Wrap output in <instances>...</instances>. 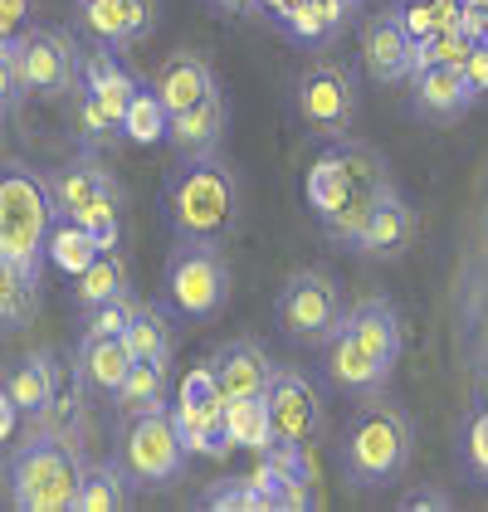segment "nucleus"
I'll use <instances>...</instances> for the list:
<instances>
[{
  "instance_id": "nucleus-1",
  "label": "nucleus",
  "mask_w": 488,
  "mask_h": 512,
  "mask_svg": "<svg viewBox=\"0 0 488 512\" xmlns=\"http://www.w3.org/2000/svg\"><path fill=\"white\" fill-rule=\"evenodd\" d=\"M244 196L235 166L220 157H181L162 181V220L176 244H230Z\"/></svg>"
},
{
  "instance_id": "nucleus-2",
  "label": "nucleus",
  "mask_w": 488,
  "mask_h": 512,
  "mask_svg": "<svg viewBox=\"0 0 488 512\" xmlns=\"http://www.w3.org/2000/svg\"><path fill=\"white\" fill-rule=\"evenodd\" d=\"M88 459L59 430H30L5 449V508L10 512H74Z\"/></svg>"
},
{
  "instance_id": "nucleus-3",
  "label": "nucleus",
  "mask_w": 488,
  "mask_h": 512,
  "mask_svg": "<svg viewBox=\"0 0 488 512\" xmlns=\"http://www.w3.org/2000/svg\"><path fill=\"white\" fill-rule=\"evenodd\" d=\"M415 454V425L396 400L366 395V405L342 430V473L352 488H391L401 483Z\"/></svg>"
},
{
  "instance_id": "nucleus-4",
  "label": "nucleus",
  "mask_w": 488,
  "mask_h": 512,
  "mask_svg": "<svg viewBox=\"0 0 488 512\" xmlns=\"http://www.w3.org/2000/svg\"><path fill=\"white\" fill-rule=\"evenodd\" d=\"M83 49L54 25H30L0 49V88H5V113L20 108V98H59L79 88Z\"/></svg>"
},
{
  "instance_id": "nucleus-5",
  "label": "nucleus",
  "mask_w": 488,
  "mask_h": 512,
  "mask_svg": "<svg viewBox=\"0 0 488 512\" xmlns=\"http://www.w3.org/2000/svg\"><path fill=\"white\" fill-rule=\"evenodd\" d=\"M54 220H59V210H54L49 176L10 157L5 171H0V259L40 274L49 264L44 244H49Z\"/></svg>"
},
{
  "instance_id": "nucleus-6",
  "label": "nucleus",
  "mask_w": 488,
  "mask_h": 512,
  "mask_svg": "<svg viewBox=\"0 0 488 512\" xmlns=\"http://www.w3.org/2000/svg\"><path fill=\"white\" fill-rule=\"evenodd\" d=\"M293 118L303 122L318 142L352 137V127L362 118V79L357 64L342 54L313 59L298 79H293Z\"/></svg>"
},
{
  "instance_id": "nucleus-7",
  "label": "nucleus",
  "mask_w": 488,
  "mask_h": 512,
  "mask_svg": "<svg viewBox=\"0 0 488 512\" xmlns=\"http://www.w3.org/2000/svg\"><path fill=\"white\" fill-rule=\"evenodd\" d=\"M166 308L186 322H205L230 298V264L225 244H176L162 269Z\"/></svg>"
},
{
  "instance_id": "nucleus-8",
  "label": "nucleus",
  "mask_w": 488,
  "mask_h": 512,
  "mask_svg": "<svg viewBox=\"0 0 488 512\" xmlns=\"http://www.w3.org/2000/svg\"><path fill=\"white\" fill-rule=\"evenodd\" d=\"M347 313L352 308H342V288L323 269L288 274V283L279 288V303H274L279 332L288 342H303V347H327L347 327Z\"/></svg>"
},
{
  "instance_id": "nucleus-9",
  "label": "nucleus",
  "mask_w": 488,
  "mask_h": 512,
  "mask_svg": "<svg viewBox=\"0 0 488 512\" xmlns=\"http://www.w3.org/2000/svg\"><path fill=\"white\" fill-rule=\"evenodd\" d=\"M118 459H122V469L132 473L137 488H171V483H181L191 449H186L181 434H176L171 405H166V410H152V415H137V420L122 425Z\"/></svg>"
},
{
  "instance_id": "nucleus-10",
  "label": "nucleus",
  "mask_w": 488,
  "mask_h": 512,
  "mask_svg": "<svg viewBox=\"0 0 488 512\" xmlns=\"http://www.w3.org/2000/svg\"><path fill=\"white\" fill-rule=\"evenodd\" d=\"M269 415H274V439L279 444H298V449H313L323 439L327 425V405L323 391L313 386L308 371H293V366H279L274 381H269Z\"/></svg>"
},
{
  "instance_id": "nucleus-11",
  "label": "nucleus",
  "mask_w": 488,
  "mask_h": 512,
  "mask_svg": "<svg viewBox=\"0 0 488 512\" xmlns=\"http://www.w3.org/2000/svg\"><path fill=\"white\" fill-rule=\"evenodd\" d=\"M362 64L376 83H401L415 74V40L401 25L396 5H386V10L362 20Z\"/></svg>"
},
{
  "instance_id": "nucleus-12",
  "label": "nucleus",
  "mask_w": 488,
  "mask_h": 512,
  "mask_svg": "<svg viewBox=\"0 0 488 512\" xmlns=\"http://www.w3.org/2000/svg\"><path fill=\"white\" fill-rule=\"evenodd\" d=\"M313 449H298V444H274L259 454V469L254 478L269 488L274 508H318V473H313Z\"/></svg>"
},
{
  "instance_id": "nucleus-13",
  "label": "nucleus",
  "mask_w": 488,
  "mask_h": 512,
  "mask_svg": "<svg viewBox=\"0 0 488 512\" xmlns=\"http://www.w3.org/2000/svg\"><path fill=\"white\" fill-rule=\"evenodd\" d=\"M410 93H415V113L425 122H459L479 108V93L464 69H449V64H435V69H415L410 74Z\"/></svg>"
},
{
  "instance_id": "nucleus-14",
  "label": "nucleus",
  "mask_w": 488,
  "mask_h": 512,
  "mask_svg": "<svg viewBox=\"0 0 488 512\" xmlns=\"http://www.w3.org/2000/svg\"><path fill=\"white\" fill-rule=\"evenodd\" d=\"M225 132H230V98H225V88H215L205 103L186 108V113H171L166 142L176 147V157H215Z\"/></svg>"
},
{
  "instance_id": "nucleus-15",
  "label": "nucleus",
  "mask_w": 488,
  "mask_h": 512,
  "mask_svg": "<svg viewBox=\"0 0 488 512\" xmlns=\"http://www.w3.org/2000/svg\"><path fill=\"white\" fill-rule=\"evenodd\" d=\"M79 83L113 113V118L122 122V113H127V103H132V93L142 88V79L127 69L118 59V49L113 44H93V49H83V59H79Z\"/></svg>"
},
{
  "instance_id": "nucleus-16",
  "label": "nucleus",
  "mask_w": 488,
  "mask_h": 512,
  "mask_svg": "<svg viewBox=\"0 0 488 512\" xmlns=\"http://www.w3.org/2000/svg\"><path fill=\"white\" fill-rule=\"evenodd\" d=\"M108 186H118V176L108 171V161H103V152H79V157L69 161V166L49 171V191H54V210H59V215H74V220H79L83 210H88L93 200L103 196Z\"/></svg>"
},
{
  "instance_id": "nucleus-17",
  "label": "nucleus",
  "mask_w": 488,
  "mask_h": 512,
  "mask_svg": "<svg viewBox=\"0 0 488 512\" xmlns=\"http://www.w3.org/2000/svg\"><path fill=\"white\" fill-rule=\"evenodd\" d=\"M205 361L215 366V376H220V386H225L230 400H240V395H264L269 381H274V371H279V366L264 356V347L249 342V337H235V342L215 347Z\"/></svg>"
},
{
  "instance_id": "nucleus-18",
  "label": "nucleus",
  "mask_w": 488,
  "mask_h": 512,
  "mask_svg": "<svg viewBox=\"0 0 488 512\" xmlns=\"http://www.w3.org/2000/svg\"><path fill=\"white\" fill-rule=\"evenodd\" d=\"M152 83H157V93H162V103L171 113L196 108V103H205V98L220 88L215 74H210V64H205V54H196V49L166 54L162 64H157V74H152Z\"/></svg>"
},
{
  "instance_id": "nucleus-19",
  "label": "nucleus",
  "mask_w": 488,
  "mask_h": 512,
  "mask_svg": "<svg viewBox=\"0 0 488 512\" xmlns=\"http://www.w3.org/2000/svg\"><path fill=\"white\" fill-rule=\"evenodd\" d=\"M347 327L362 337V347L376 361H381V371L391 376L396 371V361H401V347H406V332H401V313H396V303L391 298H381V293H371L362 298L352 313H347Z\"/></svg>"
},
{
  "instance_id": "nucleus-20",
  "label": "nucleus",
  "mask_w": 488,
  "mask_h": 512,
  "mask_svg": "<svg viewBox=\"0 0 488 512\" xmlns=\"http://www.w3.org/2000/svg\"><path fill=\"white\" fill-rule=\"evenodd\" d=\"M5 395L25 410V420H44L59 405V366L54 352H30L5 371Z\"/></svg>"
},
{
  "instance_id": "nucleus-21",
  "label": "nucleus",
  "mask_w": 488,
  "mask_h": 512,
  "mask_svg": "<svg viewBox=\"0 0 488 512\" xmlns=\"http://www.w3.org/2000/svg\"><path fill=\"white\" fill-rule=\"evenodd\" d=\"M327 376H332V386L347 395H376L391 376L381 371V361L362 347V337L352 332V327H342L332 342H327Z\"/></svg>"
},
{
  "instance_id": "nucleus-22",
  "label": "nucleus",
  "mask_w": 488,
  "mask_h": 512,
  "mask_svg": "<svg viewBox=\"0 0 488 512\" xmlns=\"http://www.w3.org/2000/svg\"><path fill=\"white\" fill-rule=\"evenodd\" d=\"M132 366H137V356H132V347H127V337H79L74 376H79L88 391L118 395V386L127 381Z\"/></svg>"
},
{
  "instance_id": "nucleus-23",
  "label": "nucleus",
  "mask_w": 488,
  "mask_h": 512,
  "mask_svg": "<svg viewBox=\"0 0 488 512\" xmlns=\"http://www.w3.org/2000/svg\"><path fill=\"white\" fill-rule=\"evenodd\" d=\"M410 239H415V215H410L406 196L391 186V191L381 196V205H376V215H371V225H366L357 254H362V259L391 264V259H401V254L410 249Z\"/></svg>"
},
{
  "instance_id": "nucleus-24",
  "label": "nucleus",
  "mask_w": 488,
  "mask_h": 512,
  "mask_svg": "<svg viewBox=\"0 0 488 512\" xmlns=\"http://www.w3.org/2000/svg\"><path fill=\"white\" fill-rule=\"evenodd\" d=\"M352 10H357L352 0H303L284 20V35L293 44H308V49H327V44L347 30Z\"/></svg>"
},
{
  "instance_id": "nucleus-25",
  "label": "nucleus",
  "mask_w": 488,
  "mask_h": 512,
  "mask_svg": "<svg viewBox=\"0 0 488 512\" xmlns=\"http://www.w3.org/2000/svg\"><path fill=\"white\" fill-rule=\"evenodd\" d=\"M132 293V274H127V259L122 249H103L79 278H74V308L79 313H93L113 298H127Z\"/></svg>"
},
{
  "instance_id": "nucleus-26",
  "label": "nucleus",
  "mask_w": 488,
  "mask_h": 512,
  "mask_svg": "<svg viewBox=\"0 0 488 512\" xmlns=\"http://www.w3.org/2000/svg\"><path fill=\"white\" fill-rule=\"evenodd\" d=\"M171 420H176V434L191 454H205V459H225L235 449V434L225 425V410H201V405H186L176 400L171 405Z\"/></svg>"
},
{
  "instance_id": "nucleus-27",
  "label": "nucleus",
  "mask_w": 488,
  "mask_h": 512,
  "mask_svg": "<svg viewBox=\"0 0 488 512\" xmlns=\"http://www.w3.org/2000/svg\"><path fill=\"white\" fill-rule=\"evenodd\" d=\"M386 191H391V181H352V196L342 200V210H337V215H327L323 220V235L332 239L337 249H357Z\"/></svg>"
},
{
  "instance_id": "nucleus-28",
  "label": "nucleus",
  "mask_w": 488,
  "mask_h": 512,
  "mask_svg": "<svg viewBox=\"0 0 488 512\" xmlns=\"http://www.w3.org/2000/svg\"><path fill=\"white\" fill-rule=\"evenodd\" d=\"M69 132L79 137V152H113L118 142H127V137H122V122L113 118L83 83L69 93Z\"/></svg>"
},
{
  "instance_id": "nucleus-29",
  "label": "nucleus",
  "mask_w": 488,
  "mask_h": 512,
  "mask_svg": "<svg viewBox=\"0 0 488 512\" xmlns=\"http://www.w3.org/2000/svg\"><path fill=\"white\" fill-rule=\"evenodd\" d=\"M113 410H118L122 425L137 420V415L166 410V361H137L113 395Z\"/></svg>"
},
{
  "instance_id": "nucleus-30",
  "label": "nucleus",
  "mask_w": 488,
  "mask_h": 512,
  "mask_svg": "<svg viewBox=\"0 0 488 512\" xmlns=\"http://www.w3.org/2000/svg\"><path fill=\"white\" fill-rule=\"evenodd\" d=\"M132 473L122 469V459H98L88 464L83 473V488H79V508L74 512H122L132 503Z\"/></svg>"
},
{
  "instance_id": "nucleus-31",
  "label": "nucleus",
  "mask_w": 488,
  "mask_h": 512,
  "mask_svg": "<svg viewBox=\"0 0 488 512\" xmlns=\"http://www.w3.org/2000/svg\"><path fill=\"white\" fill-rule=\"evenodd\" d=\"M49 264L59 269L64 278H79L98 254H103V244H98V235L83 225V220H74V215H59L54 220V230H49Z\"/></svg>"
},
{
  "instance_id": "nucleus-32",
  "label": "nucleus",
  "mask_w": 488,
  "mask_h": 512,
  "mask_svg": "<svg viewBox=\"0 0 488 512\" xmlns=\"http://www.w3.org/2000/svg\"><path fill=\"white\" fill-rule=\"evenodd\" d=\"M35 313H40V274L0 259V322H5V332L10 337L25 332Z\"/></svg>"
},
{
  "instance_id": "nucleus-33",
  "label": "nucleus",
  "mask_w": 488,
  "mask_h": 512,
  "mask_svg": "<svg viewBox=\"0 0 488 512\" xmlns=\"http://www.w3.org/2000/svg\"><path fill=\"white\" fill-rule=\"evenodd\" d=\"M352 196V176H347V166L342 157L327 147L323 157L308 166V176H303V200H308V210L318 215V225H323L327 215H337L342 210V200Z\"/></svg>"
},
{
  "instance_id": "nucleus-34",
  "label": "nucleus",
  "mask_w": 488,
  "mask_h": 512,
  "mask_svg": "<svg viewBox=\"0 0 488 512\" xmlns=\"http://www.w3.org/2000/svg\"><path fill=\"white\" fill-rule=\"evenodd\" d=\"M122 137H127L132 147H157V142L171 137V108L162 103L157 83L142 79V88L132 93V103H127V113H122Z\"/></svg>"
},
{
  "instance_id": "nucleus-35",
  "label": "nucleus",
  "mask_w": 488,
  "mask_h": 512,
  "mask_svg": "<svg viewBox=\"0 0 488 512\" xmlns=\"http://www.w3.org/2000/svg\"><path fill=\"white\" fill-rule=\"evenodd\" d=\"M225 425L235 434V449H274V415H269V400L264 395H240V400H225Z\"/></svg>"
},
{
  "instance_id": "nucleus-36",
  "label": "nucleus",
  "mask_w": 488,
  "mask_h": 512,
  "mask_svg": "<svg viewBox=\"0 0 488 512\" xmlns=\"http://www.w3.org/2000/svg\"><path fill=\"white\" fill-rule=\"evenodd\" d=\"M122 337H127V347H132L137 361H171V352H176L171 313L157 308V303H137V317H132V327Z\"/></svg>"
},
{
  "instance_id": "nucleus-37",
  "label": "nucleus",
  "mask_w": 488,
  "mask_h": 512,
  "mask_svg": "<svg viewBox=\"0 0 488 512\" xmlns=\"http://www.w3.org/2000/svg\"><path fill=\"white\" fill-rule=\"evenodd\" d=\"M79 20L88 25V35L113 49L132 44V15H127V0H74Z\"/></svg>"
},
{
  "instance_id": "nucleus-38",
  "label": "nucleus",
  "mask_w": 488,
  "mask_h": 512,
  "mask_svg": "<svg viewBox=\"0 0 488 512\" xmlns=\"http://www.w3.org/2000/svg\"><path fill=\"white\" fill-rule=\"evenodd\" d=\"M196 508H215V512H264L274 508V498H269V488L249 473V478H225V483H215V488H205L201 498H196Z\"/></svg>"
},
{
  "instance_id": "nucleus-39",
  "label": "nucleus",
  "mask_w": 488,
  "mask_h": 512,
  "mask_svg": "<svg viewBox=\"0 0 488 512\" xmlns=\"http://www.w3.org/2000/svg\"><path fill=\"white\" fill-rule=\"evenodd\" d=\"M79 220L93 230V235H98V244H103V249H118V244H122V220H127V196H122V186H108L103 196L83 210Z\"/></svg>"
},
{
  "instance_id": "nucleus-40",
  "label": "nucleus",
  "mask_w": 488,
  "mask_h": 512,
  "mask_svg": "<svg viewBox=\"0 0 488 512\" xmlns=\"http://www.w3.org/2000/svg\"><path fill=\"white\" fill-rule=\"evenodd\" d=\"M474 44L464 30H440V35H430V40L415 44V69H435V64H449V69H464L469 64V54H474Z\"/></svg>"
},
{
  "instance_id": "nucleus-41",
  "label": "nucleus",
  "mask_w": 488,
  "mask_h": 512,
  "mask_svg": "<svg viewBox=\"0 0 488 512\" xmlns=\"http://www.w3.org/2000/svg\"><path fill=\"white\" fill-rule=\"evenodd\" d=\"M459 459L464 469L474 473L479 483H488V405L464 415V430H459Z\"/></svg>"
},
{
  "instance_id": "nucleus-42",
  "label": "nucleus",
  "mask_w": 488,
  "mask_h": 512,
  "mask_svg": "<svg viewBox=\"0 0 488 512\" xmlns=\"http://www.w3.org/2000/svg\"><path fill=\"white\" fill-rule=\"evenodd\" d=\"M176 400H186V405H201V410H225V386H220V376H215V366L201 361V366H191L186 376H181V386H176Z\"/></svg>"
},
{
  "instance_id": "nucleus-43",
  "label": "nucleus",
  "mask_w": 488,
  "mask_h": 512,
  "mask_svg": "<svg viewBox=\"0 0 488 512\" xmlns=\"http://www.w3.org/2000/svg\"><path fill=\"white\" fill-rule=\"evenodd\" d=\"M137 303H142V298L127 293V298H113V303L83 313V337H122V332L132 327V317H137Z\"/></svg>"
},
{
  "instance_id": "nucleus-44",
  "label": "nucleus",
  "mask_w": 488,
  "mask_h": 512,
  "mask_svg": "<svg viewBox=\"0 0 488 512\" xmlns=\"http://www.w3.org/2000/svg\"><path fill=\"white\" fill-rule=\"evenodd\" d=\"M30 25H35V0H0V30H5V40H15Z\"/></svg>"
},
{
  "instance_id": "nucleus-45",
  "label": "nucleus",
  "mask_w": 488,
  "mask_h": 512,
  "mask_svg": "<svg viewBox=\"0 0 488 512\" xmlns=\"http://www.w3.org/2000/svg\"><path fill=\"white\" fill-rule=\"evenodd\" d=\"M127 15H132V40H147V35L157 30L162 0H127Z\"/></svg>"
},
{
  "instance_id": "nucleus-46",
  "label": "nucleus",
  "mask_w": 488,
  "mask_h": 512,
  "mask_svg": "<svg viewBox=\"0 0 488 512\" xmlns=\"http://www.w3.org/2000/svg\"><path fill=\"white\" fill-rule=\"evenodd\" d=\"M454 503H449V493H440V488H410L406 498H401V512H449Z\"/></svg>"
},
{
  "instance_id": "nucleus-47",
  "label": "nucleus",
  "mask_w": 488,
  "mask_h": 512,
  "mask_svg": "<svg viewBox=\"0 0 488 512\" xmlns=\"http://www.w3.org/2000/svg\"><path fill=\"white\" fill-rule=\"evenodd\" d=\"M464 74H469V83H474V93H479V103H484V98H488V40L474 44V54H469Z\"/></svg>"
},
{
  "instance_id": "nucleus-48",
  "label": "nucleus",
  "mask_w": 488,
  "mask_h": 512,
  "mask_svg": "<svg viewBox=\"0 0 488 512\" xmlns=\"http://www.w3.org/2000/svg\"><path fill=\"white\" fill-rule=\"evenodd\" d=\"M20 420H25V410H20L10 395H0V439H5V444L20 439Z\"/></svg>"
},
{
  "instance_id": "nucleus-49",
  "label": "nucleus",
  "mask_w": 488,
  "mask_h": 512,
  "mask_svg": "<svg viewBox=\"0 0 488 512\" xmlns=\"http://www.w3.org/2000/svg\"><path fill=\"white\" fill-rule=\"evenodd\" d=\"M215 15H230V20H240V15H254L259 10V0H205Z\"/></svg>"
},
{
  "instance_id": "nucleus-50",
  "label": "nucleus",
  "mask_w": 488,
  "mask_h": 512,
  "mask_svg": "<svg viewBox=\"0 0 488 512\" xmlns=\"http://www.w3.org/2000/svg\"><path fill=\"white\" fill-rule=\"evenodd\" d=\"M298 5H303V0H259V10H264V20H274L279 30H284V20H288V15H293V10H298Z\"/></svg>"
},
{
  "instance_id": "nucleus-51",
  "label": "nucleus",
  "mask_w": 488,
  "mask_h": 512,
  "mask_svg": "<svg viewBox=\"0 0 488 512\" xmlns=\"http://www.w3.org/2000/svg\"><path fill=\"white\" fill-rule=\"evenodd\" d=\"M484 40H488V0H484Z\"/></svg>"
},
{
  "instance_id": "nucleus-52",
  "label": "nucleus",
  "mask_w": 488,
  "mask_h": 512,
  "mask_svg": "<svg viewBox=\"0 0 488 512\" xmlns=\"http://www.w3.org/2000/svg\"><path fill=\"white\" fill-rule=\"evenodd\" d=\"M484 405H488V381H484Z\"/></svg>"
},
{
  "instance_id": "nucleus-53",
  "label": "nucleus",
  "mask_w": 488,
  "mask_h": 512,
  "mask_svg": "<svg viewBox=\"0 0 488 512\" xmlns=\"http://www.w3.org/2000/svg\"><path fill=\"white\" fill-rule=\"evenodd\" d=\"M352 5H362V0H352Z\"/></svg>"
}]
</instances>
